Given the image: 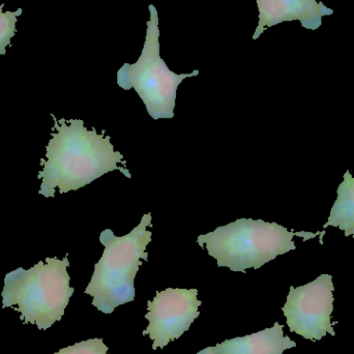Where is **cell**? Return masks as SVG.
Wrapping results in <instances>:
<instances>
[{
    "mask_svg": "<svg viewBox=\"0 0 354 354\" xmlns=\"http://www.w3.org/2000/svg\"><path fill=\"white\" fill-rule=\"evenodd\" d=\"M70 261L47 258L29 270L19 268L4 278L2 308H14L24 324L41 330L51 328L64 315L75 289L70 286Z\"/></svg>",
    "mask_w": 354,
    "mask_h": 354,
    "instance_id": "cell-3",
    "label": "cell"
},
{
    "mask_svg": "<svg viewBox=\"0 0 354 354\" xmlns=\"http://www.w3.org/2000/svg\"><path fill=\"white\" fill-rule=\"evenodd\" d=\"M108 347L102 339H89L76 343L73 346L60 349L54 354H108Z\"/></svg>",
    "mask_w": 354,
    "mask_h": 354,
    "instance_id": "cell-12",
    "label": "cell"
},
{
    "mask_svg": "<svg viewBox=\"0 0 354 354\" xmlns=\"http://www.w3.org/2000/svg\"><path fill=\"white\" fill-rule=\"evenodd\" d=\"M149 8L151 18L140 57L136 64H124L120 68L118 84L124 91L134 88L153 120H171L174 118L177 88L185 79L198 76L199 71L176 74L169 70L160 54L157 8L153 4H149Z\"/></svg>",
    "mask_w": 354,
    "mask_h": 354,
    "instance_id": "cell-5",
    "label": "cell"
},
{
    "mask_svg": "<svg viewBox=\"0 0 354 354\" xmlns=\"http://www.w3.org/2000/svg\"><path fill=\"white\" fill-rule=\"evenodd\" d=\"M52 118L53 132L41 162L43 169L37 176L41 179L39 195L54 197L56 189L60 194L77 191L115 170L132 178L124 156L114 151L106 130L97 134L95 129L88 130L82 120Z\"/></svg>",
    "mask_w": 354,
    "mask_h": 354,
    "instance_id": "cell-1",
    "label": "cell"
},
{
    "mask_svg": "<svg viewBox=\"0 0 354 354\" xmlns=\"http://www.w3.org/2000/svg\"><path fill=\"white\" fill-rule=\"evenodd\" d=\"M259 21L253 35L258 39L268 27L286 21H299L301 26L316 30L322 24V18L334 14V10L318 0H256Z\"/></svg>",
    "mask_w": 354,
    "mask_h": 354,
    "instance_id": "cell-8",
    "label": "cell"
},
{
    "mask_svg": "<svg viewBox=\"0 0 354 354\" xmlns=\"http://www.w3.org/2000/svg\"><path fill=\"white\" fill-rule=\"evenodd\" d=\"M4 4L0 6V55L6 53V47L10 45V39L16 35V23L18 17L22 14V8L16 12H2Z\"/></svg>",
    "mask_w": 354,
    "mask_h": 354,
    "instance_id": "cell-11",
    "label": "cell"
},
{
    "mask_svg": "<svg viewBox=\"0 0 354 354\" xmlns=\"http://www.w3.org/2000/svg\"><path fill=\"white\" fill-rule=\"evenodd\" d=\"M338 198L330 210L328 221L324 225V232L328 227H337L345 231V236L354 237V177L345 172L344 180L339 185Z\"/></svg>",
    "mask_w": 354,
    "mask_h": 354,
    "instance_id": "cell-10",
    "label": "cell"
},
{
    "mask_svg": "<svg viewBox=\"0 0 354 354\" xmlns=\"http://www.w3.org/2000/svg\"><path fill=\"white\" fill-rule=\"evenodd\" d=\"M318 234L320 232H293L282 225L263 220L239 218L199 235L197 243L216 260L218 268L245 272L249 268L258 270L278 256L297 249L292 241L295 235L306 241Z\"/></svg>",
    "mask_w": 354,
    "mask_h": 354,
    "instance_id": "cell-2",
    "label": "cell"
},
{
    "mask_svg": "<svg viewBox=\"0 0 354 354\" xmlns=\"http://www.w3.org/2000/svg\"><path fill=\"white\" fill-rule=\"evenodd\" d=\"M197 289H174L158 291L153 301H147L149 324L142 335L153 341V349H163L171 341L180 338L199 317L202 301L197 299Z\"/></svg>",
    "mask_w": 354,
    "mask_h": 354,
    "instance_id": "cell-7",
    "label": "cell"
},
{
    "mask_svg": "<svg viewBox=\"0 0 354 354\" xmlns=\"http://www.w3.org/2000/svg\"><path fill=\"white\" fill-rule=\"evenodd\" d=\"M151 221V214H147L140 224L124 236H115L110 229L100 235L105 250L84 292L93 297L91 305L104 314L113 313L118 306L134 301L135 278L142 260L149 261L147 248L153 233L147 227H153Z\"/></svg>",
    "mask_w": 354,
    "mask_h": 354,
    "instance_id": "cell-4",
    "label": "cell"
},
{
    "mask_svg": "<svg viewBox=\"0 0 354 354\" xmlns=\"http://www.w3.org/2000/svg\"><path fill=\"white\" fill-rule=\"evenodd\" d=\"M334 290L330 274H322L297 288L291 286L282 308L290 332L311 341L322 340L326 334L336 336L332 324Z\"/></svg>",
    "mask_w": 354,
    "mask_h": 354,
    "instance_id": "cell-6",
    "label": "cell"
},
{
    "mask_svg": "<svg viewBox=\"0 0 354 354\" xmlns=\"http://www.w3.org/2000/svg\"><path fill=\"white\" fill-rule=\"evenodd\" d=\"M283 328L284 326L276 322L272 328L224 341L197 354H283L287 349L297 347L295 341L284 336Z\"/></svg>",
    "mask_w": 354,
    "mask_h": 354,
    "instance_id": "cell-9",
    "label": "cell"
}]
</instances>
